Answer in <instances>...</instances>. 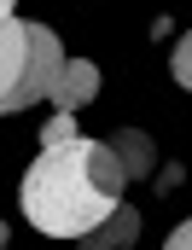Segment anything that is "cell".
I'll use <instances>...</instances> for the list:
<instances>
[{"label": "cell", "mask_w": 192, "mask_h": 250, "mask_svg": "<svg viewBox=\"0 0 192 250\" xmlns=\"http://www.w3.org/2000/svg\"><path fill=\"white\" fill-rule=\"evenodd\" d=\"M123 187L128 169L111 140H70V146H47L29 163L18 187V209L47 239H82L123 204Z\"/></svg>", "instance_id": "1"}, {"label": "cell", "mask_w": 192, "mask_h": 250, "mask_svg": "<svg viewBox=\"0 0 192 250\" xmlns=\"http://www.w3.org/2000/svg\"><path fill=\"white\" fill-rule=\"evenodd\" d=\"M64 70V47H59V29L47 23H29V53H23V70L0 87V111H29L35 99H53V82Z\"/></svg>", "instance_id": "2"}, {"label": "cell", "mask_w": 192, "mask_h": 250, "mask_svg": "<svg viewBox=\"0 0 192 250\" xmlns=\"http://www.w3.org/2000/svg\"><path fill=\"white\" fill-rule=\"evenodd\" d=\"M93 93H99V64L93 59H64L59 82H53V105L59 111H82V105H93Z\"/></svg>", "instance_id": "3"}, {"label": "cell", "mask_w": 192, "mask_h": 250, "mask_svg": "<svg viewBox=\"0 0 192 250\" xmlns=\"http://www.w3.org/2000/svg\"><path fill=\"white\" fill-rule=\"evenodd\" d=\"M134 239H140V209H134V204H117V209H111L93 233H82L76 245L82 250H128Z\"/></svg>", "instance_id": "4"}, {"label": "cell", "mask_w": 192, "mask_h": 250, "mask_svg": "<svg viewBox=\"0 0 192 250\" xmlns=\"http://www.w3.org/2000/svg\"><path fill=\"white\" fill-rule=\"evenodd\" d=\"M111 146H117V157H123L128 181H151V163H157L151 134H140V128H117V134H111Z\"/></svg>", "instance_id": "5"}, {"label": "cell", "mask_w": 192, "mask_h": 250, "mask_svg": "<svg viewBox=\"0 0 192 250\" xmlns=\"http://www.w3.org/2000/svg\"><path fill=\"white\" fill-rule=\"evenodd\" d=\"M70 117H76V111H59L53 123L41 128V151H47V146H70V140H82V134H76V123H70Z\"/></svg>", "instance_id": "6"}, {"label": "cell", "mask_w": 192, "mask_h": 250, "mask_svg": "<svg viewBox=\"0 0 192 250\" xmlns=\"http://www.w3.org/2000/svg\"><path fill=\"white\" fill-rule=\"evenodd\" d=\"M169 70H175V82H181V87L192 93V29L181 35V41H175V59H169Z\"/></svg>", "instance_id": "7"}, {"label": "cell", "mask_w": 192, "mask_h": 250, "mask_svg": "<svg viewBox=\"0 0 192 250\" xmlns=\"http://www.w3.org/2000/svg\"><path fill=\"white\" fill-rule=\"evenodd\" d=\"M163 250H192V221H181V227L163 239Z\"/></svg>", "instance_id": "8"}, {"label": "cell", "mask_w": 192, "mask_h": 250, "mask_svg": "<svg viewBox=\"0 0 192 250\" xmlns=\"http://www.w3.org/2000/svg\"><path fill=\"white\" fill-rule=\"evenodd\" d=\"M181 187V169H175V163H169V169H163V175H157V192H175Z\"/></svg>", "instance_id": "9"}, {"label": "cell", "mask_w": 192, "mask_h": 250, "mask_svg": "<svg viewBox=\"0 0 192 250\" xmlns=\"http://www.w3.org/2000/svg\"><path fill=\"white\" fill-rule=\"evenodd\" d=\"M0 18H12V0H0Z\"/></svg>", "instance_id": "10"}]
</instances>
